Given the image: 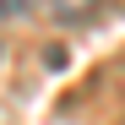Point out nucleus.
Segmentation results:
<instances>
[{
    "mask_svg": "<svg viewBox=\"0 0 125 125\" xmlns=\"http://www.w3.org/2000/svg\"><path fill=\"white\" fill-rule=\"evenodd\" d=\"M76 98H82V103H71V120H87V125H125V49L109 60V65H98Z\"/></svg>",
    "mask_w": 125,
    "mask_h": 125,
    "instance_id": "1",
    "label": "nucleus"
},
{
    "mask_svg": "<svg viewBox=\"0 0 125 125\" xmlns=\"http://www.w3.org/2000/svg\"><path fill=\"white\" fill-rule=\"evenodd\" d=\"M38 11L49 22H60V27H82V22H93L103 11V0H38Z\"/></svg>",
    "mask_w": 125,
    "mask_h": 125,
    "instance_id": "2",
    "label": "nucleus"
}]
</instances>
